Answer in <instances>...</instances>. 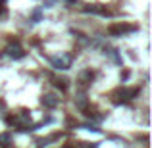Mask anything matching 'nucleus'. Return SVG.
Masks as SVG:
<instances>
[{"label": "nucleus", "mask_w": 152, "mask_h": 148, "mask_svg": "<svg viewBox=\"0 0 152 148\" xmlns=\"http://www.w3.org/2000/svg\"><path fill=\"white\" fill-rule=\"evenodd\" d=\"M133 31H137V27H135V25H125V23H119V25H112L110 27V35H114V37L133 33Z\"/></svg>", "instance_id": "obj_1"}, {"label": "nucleus", "mask_w": 152, "mask_h": 148, "mask_svg": "<svg viewBox=\"0 0 152 148\" xmlns=\"http://www.w3.org/2000/svg\"><path fill=\"white\" fill-rule=\"evenodd\" d=\"M6 52H8V56H10V58H14V60H21L23 56H25V52H23V48L18 44V42L10 44V46L6 48Z\"/></svg>", "instance_id": "obj_2"}, {"label": "nucleus", "mask_w": 152, "mask_h": 148, "mask_svg": "<svg viewBox=\"0 0 152 148\" xmlns=\"http://www.w3.org/2000/svg\"><path fill=\"white\" fill-rule=\"evenodd\" d=\"M50 63L56 67V69H67V67H69V63H71V58H69V56H62V58H52V60H50Z\"/></svg>", "instance_id": "obj_3"}, {"label": "nucleus", "mask_w": 152, "mask_h": 148, "mask_svg": "<svg viewBox=\"0 0 152 148\" xmlns=\"http://www.w3.org/2000/svg\"><path fill=\"white\" fill-rule=\"evenodd\" d=\"M137 93H139V89H121L119 90V98L121 100H131V98L137 96Z\"/></svg>", "instance_id": "obj_4"}, {"label": "nucleus", "mask_w": 152, "mask_h": 148, "mask_svg": "<svg viewBox=\"0 0 152 148\" xmlns=\"http://www.w3.org/2000/svg\"><path fill=\"white\" fill-rule=\"evenodd\" d=\"M42 104H45L46 108H56L58 106V98H56L54 94H46V96L42 98Z\"/></svg>", "instance_id": "obj_5"}, {"label": "nucleus", "mask_w": 152, "mask_h": 148, "mask_svg": "<svg viewBox=\"0 0 152 148\" xmlns=\"http://www.w3.org/2000/svg\"><path fill=\"white\" fill-rule=\"evenodd\" d=\"M0 142H4V146H8V142H10V135H0Z\"/></svg>", "instance_id": "obj_6"}, {"label": "nucleus", "mask_w": 152, "mask_h": 148, "mask_svg": "<svg viewBox=\"0 0 152 148\" xmlns=\"http://www.w3.org/2000/svg\"><path fill=\"white\" fill-rule=\"evenodd\" d=\"M33 19H35V21H39V19H41V12H35V14H33Z\"/></svg>", "instance_id": "obj_7"}, {"label": "nucleus", "mask_w": 152, "mask_h": 148, "mask_svg": "<svg viewBox=\"0 0 152 148\" xmlns=\"http://www.w3.org/2000/svg\"><path fill=\"white\" fill-rule=\"evenodd\" d=\"M66 2H67V4H73V2H77V0H66Z\"/></svg>", "instance_id": "obj_8"}]
</instances>
